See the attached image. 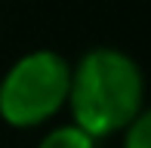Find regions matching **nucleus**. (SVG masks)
Listing matches in <instances>:
<instances>
[{
	"mask_svg": "<svg viewBox=\"0 0 151 148\" xmlns=\"http://www.w3.org/2000/svg\"><path fill=\"white\" fill-rule=\"evenodd\" d=\"M145 71L120 46H93L71 62L68 120L99 142L120 136L148 105Z\"/></svg>",
	"mask_w": 151,
	"mask_h": 148,
	"instance_id": "1",
	"label": "nucleus"
},
{
	"mask_svg": "<svg viewBox=\"0 0 151 148\" xmlns=\"http://www.w3.org/2000/svg\"><path fill=\"white\" fill-rule=\"evenodd\" d=\"M71 62L59 50H28L0 77V120L9 130H43L65 111Z\"/></svg>",
	"mask_w": 151,
	"mask_h": 148,
	"instance_id": "2",
	"label": "nucleus"
},
{
	"mask_svg": "<svg viewBox=\"0 0 151 148\" xmlns=\"http://www.w3.org/2000/svg\"><path fill=\"white\" fill-rule=\"evenodd\" d=\"M34 148H99V142L90 133H83L80 126H74L71 120H62V124L46 126Z\"/></svg>",
	"mask_w": 151,
	"mask_h": 148,
	"instance_id": "3",
	"label": "nucleus"
},
{
	"mask_svg": "<svg viewBox=\"0 0 151 148\" xmlns=\"http://www.w3.org/2000/svg\"><path fill=\"white\" fill-rule=\"evenodd\" d=\"M120 148H151V105H145L120 133Z\"/></svg>",
	"mask_w": 151,
	"mask_h": 148,
	"instance_id": "4",
	"label": "nucleus"
}]
</instances>
